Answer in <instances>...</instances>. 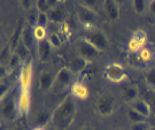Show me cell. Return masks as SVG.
Instances as JSON below:
<instances>
[{
	"label": "cell",
	"mask_w": 155,
	"mask_h": 130,
	"mask_svg": "<svg viewBox=\"0 0 155 130\" xmlns=\"http://www.w3.org/2000/svg\"><path fill=\"white\" fill-rule=\"evenodd\" d=\"M76 114V103L71 95L66 97L52 114V125L59 130H66L72 123Z\"/></svg>",
	"instance_id": "obj_1"
},
{
	"label": "cell",
	"mask_w": 155,
	"mask_h": 130,
	"mask_svg": "<svg viewBox=\"0 0 155 130\" xmlns=\"http://www.w3.org/2000/svg\"><path fill=\"white\" fill-rule=\"evenodd\" d=\"M17 99L16 92L14 90L9 91L5 97L1 99V116L5 120H12L15 118L17 110Z\"/></svg>",
	"instance_id": "obj_2"
},
{
	"label": "cell",
	"mask_w": 155,
	"mask_h": 130,
	"mask_svg": "<svg viewBox=\"0 0 155 130\" xmlns=\"http://www.w3.org/2000/svg\"><path fill=\"white\" fill-rule=\"evenodd\" d=\"M84 39L99 51H105L109 46V40L107 38V36L104 31H101L99 29H93L89 31L84 37Z\"/></svg>",
	"instance_id": "obj_3"
},
{
	"label": "cell",
	"mask_w": 155,
	"mask_h": 130,
	"mask_svg": "<svg viewBox=\"0 0 155 130\" xmlns=\"http://www.w3.org/2000/svg\"><path fill=\"white\" fill-rule=\"evenodd\" d=\"M114 105H115L114 97L109 94H105L97 99L95 110L101 116H109L114 111Z\"/></svg>",
	"instance_id": "obj_4"
},
{
	"label": "cell",
	"mask_w": 155,
	"mask_h": 130,
	"mask_svg": "<svg viewBox=\"0 0 155 130\" xmlns=\"http://www.w3.org/2000/svg\"><path fill=\"white\" fill-rule=\"evenodd\" d=\"M105 76L106 79L109 80V81L115 82V83H120V82L125 80L127 73L124 71V67L121 64H118V63H111V64L106 66Z\"/></svg>",
	"instance_id": "obj_5"
},
{
	"label": "cell",
	"mask_w": 155,
	"mask_h": 130,
	"mask_svg": "<svg viewBox=\"0 0 155 130\" xmlns=\"http://www.w3.org/2000/svg\"><path fill=\"white\" fill-rule=\"evenodd\" d=\"M33 76V67L31 62L23 63L18 76V82H20V89L21 90H30V87L32 85Z\"/></svg>",
	"instance_id": "obj_6"
},
{
	"label": "cell",
	"mask_w": 155,
	"mask_h": 130,
	"mask_svg": "<svg viewBox=\"0 0 155 130\" xmlns=\"http://www.w3.org/2000/svg\"><path fill=\"white\" fill-rule=\"evenodd\" d=\"M77 50H78V53H79L78 56H81V57L85 58L87 62H92L100 53L98 49H95L92 45H90L84 38L81 39V40L78 41Z\"/></svg>",
	"instance_id": "obj_7"
},
{
	"label": "cell",
	"mask_w": 155,
	"mask_h": 130,
	"mask_svg": "<svg viewBox=\"0 0 155 130\" xmlns=\"http://www.w3.org/2000/svg\"><path fill=\"white\" fill-rule=\"evenodd\" d=\"M75 76L68 67H61L55 76V86L61 89H66L69 86H72Z\"/></svg>",
	"instance_id": "obj_8"
},
{
	"label": "cell",
	"mask_w": 155,
	"mask_h": 130,
	"mask_svg": "<svg viewBox=\"0 0 155 130\" xmlns=\"http://www.w3.org/2000/svg\"><path fill=\"white\" fill-rule=\"evenodd\" d=\"M77 15L83 26L87 30V32L93 30V24L95 22V13L86 7H81L77 11Z\"/></svg>",
	"instance_id": "obj_9"
},
{
	"label": "cell",
	"mask_w": 155,
	"mask_h": 130,
	"mask_svg": "<svg viewBox=\"0 0 155 130\" xmlns=\"http://www.w3.org/2000/svg\"><path fill=\"white\" fill-rule=\"evenodd\" d=\"M17 99V110L18 114L25 115L29 113L31 107V94L30 90H21Z\"/></svg>",
	"instance_id": "obj_10"
},
{
	"label": "cell",
	"mask_w": 155,
	"mask_h": 130,
	"mask_svg": "<svg viewBox=\"0 0 155 130\" xmlns=\"http://www.w3.org/2000/svg\"><path fill=\"white\" fill-rule=\"evenodd\" d=\"M53 47L48 40H44L37 43V55L41 63H47L53 54Z\"/></svg>",
	"instance_id": "obj_11"
},
{
	"label": "cell",
	"mask_w": 155,
	"mask_h": 130,
	"mask_svg": "<svg viewBox=\"0 0 155 130\" xmlns=\"http://www.w3.org/2000/svg\"><path fill=\"white\" fill-rule=\"evenodd\" d=\"M39 88L41 91H48L55 85V76L48 70H44L39 76Z\"/></svg>",
	"instance_id": "obj_12"
},
{
	"label": "cell",
	"mask_w": 155,
	"mask_h": 130,
	"mask_svg": "<svg viewBox=\"0 0 155 130\" xmlns=\"http://www.w3.org/2000/svg\"><path fill=\"white\" fill-rule=\"evenodd\" d=\"M104 11L110 21H117L120 18V7L114 0H106L104 2Z\"/></svg>",
	"instance_id": "obj_13"
},
{
	"label": "cell",
	"mask_w": 155,
	"mask_h": 130,
	"mask_svg": "<svg viewBox=\"0 0 155 130\" xmlns=\"http://www.w3.org/2000/svg\"><path fill=\"white\" fill-rule=\"evenodd\" d=\"M90 95L89 88L87 86L81 81H76L72 83L71 86V96L81 101H85L87 99Z\"/></svg>",
	"instance_id": "obj_14"
},
{
	"label": "cell",
	"mask_w": 155,
	"mask_h": 130,
	"mask_svg": "<svg viewBox=\"0 0 155 130\" xmlns=\"http://www.w3.org/2000/svg\"><path fill=\"white\" fill-rule=\"evenodd\" d=\"M21 42L27 47V48L32 51L33 49H37V41L33 37V32H32V27H30L29 25H25L24 30H23L22 37H21Z\"/></svg>",
	"instance_id": "obj_15"
},
{
	"label": "cell",
	"mask_w": 155,
	"mask_h": 130,
	"mask_svg": "<svg viewBox=\"0 0 155 130\" xmlns=\"http://www.w3.org/2000/svg\"><path fill=\"white\" fill-rule=\"evenodd\" d=\"M139 88L137 85H127L125 87H123L122 89V98L127 102V103L132 104L133 102H136L137 99H139Z\"/></svg>",
	"instance_id": "obj_16"
},
{
	"label": "cell",
	"mask_w": 155,
	"mask_h": 130,
	"mask_svg": "<svg viewBox=\"0 0 155 130\" xmlns=\"http://www.w3.org/2000/svg\"><path fill=\"white\" fill-rule=\"evenodd\" d=\"M87 64H89V62L85 60V58L81 57V56H77V57L72 58L69 62L68 69L74 73V76H78V74H81L85 70V67L87 66Z\"/></svg>",
	"instance_id": "obj_17"
},
{
	"label": "cell",
	"mask_w": 155,
	"mask_h": 130,
	"mask_svg": "<svg viewBox=\"0 0 155 130\" xmlns=\"http://www.w3.org/2000/svg\"><path fill=\"white\" fill-rule=\"evenodd\" d=\"M50 22L53 24H63V20H64V9L61 6H58L54 8H51L50 11L47 13Z\"/></svg>",
	"instance_id": "obj_18"
},
{
	"label": "cell",
	"mask_w": 155,
	"mask_h": 130,
	"mask_svg": "<svg viewBox=\"0 0 155 130\" xmlns=\"http://www.w3.org/2000/svg\"><path fill=\"white\" fill-rule=\"evenodd\" d=\"M33 123L36 125V127L46 128L48 123H52V114L47 111H39L33 118Z\"/></svg>",
	"instance_id": "obj_19"
},
{
	"label": "cell",
	"mask_w": 155,
	"mask_h": 130,
	"mask_svg": "<svg viewBox=\"0 0 155 130\" xmlns=\"http://www.w3.org/2000/svg\"><path fill=\"white\" fill-rule=\"evenodd\" d=\"M130 107L134 108L136 111H138L140 114H143L145 118H150V113H152V110H150V104L147 103L144 99H137L136 102H133Z\"/></svg>",
	"instance_id": "obj_20"
},
{
	"label": "cell",
	"mask_w": 155,
	"mask_h": 130,
	"mask_svg": "<svg viewBox=\"0 0 155 130\" xmlns=\"http://www.w3.org/2000/svg\"><path fill=\"white\" fill-rule=\"evenodd\" d=\"M32 32H33V37H35L37 42L47 40V38H48V30H47V27L37 25V26L32 27Z\"/></svg>",
	"instance_id": "obj_21"
},
{
	"label": "cell",
	"mask_w": 155,
	"mask_h": 130,
	"mask_svg": "<svg viewBox=\"0 0 155 130\" xmlns=\"http://www.w3.org/2000/svg\"><path fill=\"white\" fill-rule=\"evenodd\" d=\"M14 53L22 60V62H24V63H27L29 60V58H30V54H31V51L29 50L24 45H23L22 42H20L18 45H17L16 49L14 50Z\"/></svg>",
	"instance_id": "obj_22"
},
{
	"label": "cell",
	"mask_w": 155,
	"mask_h": 130,
	"mask_svg": "<svg viewBox=\"0 0 155 130\" xmlns=\"http://www.w3.org/2000/svg\"><path fill=\"white\" fill-rule=\"evenodd\" d=\"M38 16H39V11L33 8L30 11L25 13V23L28 24L30 27L37 26V23H38Z\"/></svg>",
	"instance_id": "obj_23"
},
{
	"label": "cell",
	"mask_w": 155,
	"mask_h": 130,
	"mask_svg": "<svg viewBox=\"0 0 155 130\" xmlns=\"http://www.w3.org/2000/svg\"><path fill=\"white\" fill-rule=\"evenodd\" d=\"M127 119L130 120L132 123H137V122H144L147 120V118H145L143 114H140L138 111H136L134 108L132 107H129L127 112Z\"/></svg>",
	"instance_id": "obj_24"
},
{
	"label": "cell",
	"mask_w": 155,
	"mask_h": 130,
	"mask_svg": "<svg viewBox=\"0 0 155 130\" xmlns=\"http://www.w3.org/2000/svg\"><path fill=\"white\" fill-rule=\"evenodd\" d=\"M145 83L152 91L155 92V67H150L145 73Z\"/></svg>",
	"instance_id": "obj_25"
},
{
	"label": "cell",
	"mask_w": 155,
	"mask_h": 130,
	"mask_svg": "<svg viewBox=\"0 0 155 130\" xmlns=\"http://www.w3.org/2000/svg\"><path fill=\"white\" fill-rule=\"evenodd\" d=\"M148 5H150V2H147L145 0H133L132 1L133 11H136L137 14H139V15L144 14L145 11L148 9Z\"/></svg>",
	"instance_id": "obj_26"
},
{
	"label": "cell",
	"mask_w": 155,
	"mask_h": 130,
	"mask_svg": "<svg viewBox=\"0 0 155 130\" xmlns=\"http://www.w3.org/2000/svg\"><path fill=\"white\" fill-rule=\"evenodd\" d=\"M131 39L144 48L146 42H147V34H146V32L143 31V30H137V31H134V32L132 33Z\"/></svg>",
	"instance_id": "obj_27"
},
{
	"label": "cell",
	"mask_w": 155,
	"mask_h": 130,
	"mask_svg": "<svg viewBox=\"0 0 155 130\" xmlns=\"http://www.w3.org/2000/svg\"><path fill=\"white\" fill-rule=\"evenodd\" d=\"M47 40L50 41L53 48H60L62 45V38L59 34V32H48V38Z\"/></svg>",
	"instance_id": "obj_28"
},
{
	"label": "cell",
	"mask_w": 155,
	"mask_h": 130,
	"mask_svg": "<svg viewBox=\"0 0 155 130\" xmlns=\"http://www.w3.org/2000/svg\"><path fill=\"white\" fill-rule=\"evenodd\" d=\"M21 63H22V60H21V58H20L15 53H13L12 57L9 58L8 63H7V66H8L9 71H15L17 67L21 65Z\"/></svg>",
	"instance_id": "obj_29"
},
{
	"label": "cell",
	"mask_w": 155,
	"mask_h": 130,
	"mask_svg": "<svg viewBox=\"0 0 155 130\" xmlns=\"http://www.w3.org/2000/svg\"><path fill=\"white\" fill-rule=\"evenodd\" d=\"M152 53H153V50H150V49L145 47V48H143L139 51L138 55H139V57H140V60L147 65L150 62H152Z\"/></svg>",
	"instance_id": "obj_30"
},
{
	"label": "cell",
	"mask_w": 155,
	"mask_h": 130,
	"mask_svg": "<svg viewBox=\"0 0 155 130\" xmlns=\"http://www.w3.org/2000/svg\"><path fill=\"white\" fill-rule=\"evenodd\" d=\"M129 63L132 65V66H136V67H139V69H141V67H145V66H146V64L140 60L138 53H137V54L129 55Z\"/></svg>",
	"instance_id": "obj_31"
},
{
	"label": "cell",
	"mask_w": 155,
	"mask_h": 130,
	"mask_svg": "<svg viewBox=\"0 0 155 130\" xmlns=\"http://www.w3.org/2000/svg\"><path fill=\"white\" fill-rule=\"evenodd\" d=\"M36 9L39 13H46L47 14L51 9L48 0H37L36 1Z\"/></svg>",
	"instance_id": "obj_32"
},
{
	"label": "cell",
	"mask_w": 155,
	"mask_h": 130,
	"mask_svg": "<svg viewBox=\"0 0 155 130\" xmlns=\"http://www.w3.org/2000/svg\"><path fill=\"white\" fill-rule=\"evenodd\" d=\"M12 55H13V50H12L11 46L7 43L5 47L2 48V50H1V63L4 64V63H8V60H9V58L12 57Z\"/></svg>",
	"instance_id": "obj_33"
},
{
	"label": "cell",
	"mask_w": 155,
	"mask_h": 130,
	"mask_svg": "<svg viewBox=\"0 0 155 130\" xmlns=\"http://www.w3.org/2000/svg\"><path fill=\"white\" fill-rule=\"evenodd\" d=\"M130 130H150V127L147 121H144V122L132 123L130 127Z\"/></svg>",
	"instance_id": "obj_34"
},
{
	"label": "cell",
	"mask_w": 155,
	"mask_h": 130,
	"mask_svg": "<svg viewBox=\"0 0 155 130\" xmlns=\"http://www.w3.org/2000/svg\"><path fill=\"white\" fill-rule=\"evenodd\" d=\"M20 4H21V7H22L23 11H25V13H28L31 9L36 8V1H32V0H22Z\"/></svg>",
	"instance_id": "obj_35"
},
{
	"label": "cell",
	"mask_w": 155,
	"mask_h": 130,
	"mask_svg": "<svg viewBox=\"0 0 155 130\" xmlns=\"http://www.w3.org/2000/svg\"><path fill=\"white\" fill-rule=\"evenodd\" d=\"M48 23H50V18H48V15H47L46 13H39L38 23H37V25H39V26L47 27V26H48Z\"/></svg>",
	"instance_id": "obj_36"
},
{
	"label": "cell",
	"mask_w": 155,
	"mask_h": 130,
	"mask_svg": "<svg viewBox=\"0 0 155 130\" xmlns=\"http://www.w3.org/2000/svg\"><path fill=\"white\" fill-rule=\"evenodd\" d=\"M79 4L81 5H85L83 7H86V8H89V9L94 11V8L98 7V5H99V1H97V0H90V1L89 0H85V1H81Z\"/></svg>",
	"instance_id": "obj_37"
},
{
	"label": "cell",
	"mask_w": 155,
	"mask_h": 130,
	"mask_svg": "<svg viewBox=\"0 0 155 130\" xmlns=\"http://www.w3.org/2000/svg\"><path fill=\"white\" fill-rule=\"evenodd\" d=\"M9 92V83L2 80L1 82V92H0V96H1V99L5 97L6 95Z\"/></svg>",
	"instance_id": "obj_38"
},
{
	"label": "cell",
	"mask_w": 155,
	"mask_h": 130,
	"mask_svg": "<svg viewBox=\"0 0 155 130\" xmlns=\"http://www.w3.org/2000/svg\"><path fill=\"white\" fill-rule=\"evenodd\" d=\"M148 11H150V13L153 15V16H155V0H154V1H150V5H148Z\"/></svg>",
	"instance_id": "obj_39"
},
{
	"label": "cell",
	"mask_w": 155,
	"mask_h": 130,
	"mask_svg": "<svg viewBox=\"0 0 155 130\" xmlns=\"http://www.w3.org/2000/svg\"><path fill=\"white\" fill-rule=\"evenodd\" d=\"M46 130H59V129H58L54 125H52V123H51V125H48L47 127H46Z\"/></svg>",
	"instance_id": "obj_40"
},
{
	"label": "cell",
	"mask_w": 155,
	"mask_h": 130,
	"mask_svg": "<svg viewBox=\"0 0 155 130\" xmlns=\"http://www.w3.org/2000/svg\"><path fill=\"white\" fill-rule=\"evenodd\" d=\"M78 130H93V128H92L91 125H84V127H82L81 129H78Z\"/></svg>",
	"instance_id": "obj_41"
},
{
	"label": "cell",
	"mask_w": 155,
	"mask_h": 130,
	"mask_svg": "<svg viewBox=\"0 0 155 130\" xmlns=\"http://www.w3.org/2000/svg\"><path fill=\"white\" fill-rule=\"evenodd\" d=\"M11 130H25L23 127H21V125H15V127H13Z\"/></svg>",
	"instance_id": "obj_42"
},
{
	"label": "cell",
	"mask_w": 155,
	"mask_h": 130,
	"mask_svg": "<svg viewBox=\"0 0 155 130\" xmlns=\"http://www.w3.org/2000/svg\"><path fill=\"white\" fill-rule=\"evenodd\" d=\"M32 130H46V128H44V127H35Z\"/></svg>",
	"instance_id": "obj_43"
},
{
	"label": "cell",
	"mask_w": 155,
	"mask_h": 130,
	"mask_svg": "<svg viewBox=\"0 0 155 130\" xmlns=\"http://www.w3.org/2000/svg\"><path fill=\"white\" fill-rule=\"evenodd\" d=\"M152 62L155 63V49L153 50V53H152Z\"/></svg>",
	"instance_id": "obj_44"
}]
</instances>
